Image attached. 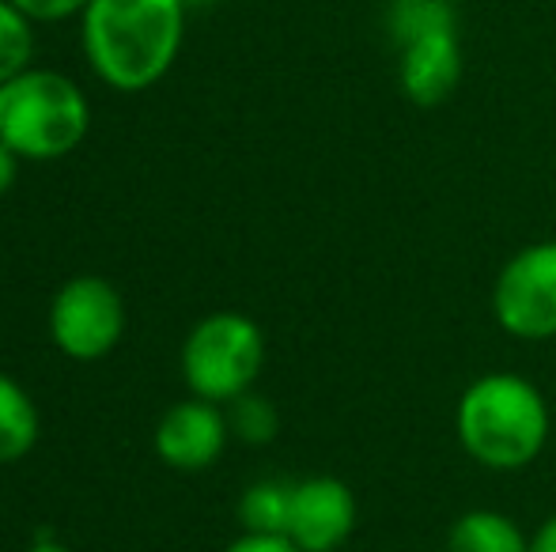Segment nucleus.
<instances>
[{"instance_id": "obj_7", "label": "nucleus", "mask_w": 556, "mask_h": 552, "mask_svg": "<svg viewBox=\"0 0 556 552\" xmlns=\"http://www.w3.org/2000/svg\"><path fill=\"white\" fill-rule=\"evenodd\" d=\"M356 492L341 477H307L295 480L292 492V518H288V538L303 552H337L356 530Z\"/></svg>"}, {"instance_id": "obj_14", "label": "nucleus", "mask_w": 556, "mask_h": 552, "mask_svg": "<svg viewBox=\"0 0 556 552\" xmlns=\"http://www.w3.org/2000/svg\"><path fill=\"white\" fill-rule=\"evenodd\" d=\"M30 53H35V27L12 0H0V88L30 68Z\"/></svg>"}, {"instance_id": "obj_5", "label": "nucleus", "mask_w": 556, "mask_h": 552, "mask_svg": "<svg viewBox=\"0 0 556 552\" xmlns=\"http://www.w3.org/2000/svg\"><path fill=\"white\" fill-rule=\"evenodd\" d=\"M492 318L515 341L556 337V239L515 251L492 280Z\"/></svg>"}, {"instance_id": "obj_13", "label": "nucleus", "mask_w": 556, "mask_h": 552, "mask_svg": "<svg viewBox=\"0 0 556 552\" xmlns=\"http://www.w3.org/2000/svg\"><path fill=\"white\" fill-rule=\"evenodd\" d=\"M440 27H458V12H454L451 0H390L387 35L394 46Z\"/></svg>"}, {"instance_id": "obj_18", "label": "nucleus", "mask_w": 556, "mask_h": 552, "mask_svg": "<svg viewBox=\"0 0 556 552\" xmlns=\"http://www.w3.org/2000/svg\"><path fill=\"white\" fill-rule=\"evenodd\" d=\"M15 178H20V155H15L4 140H0V197L12 190Z\"/></svg>"}, {"instance_id": "obj_9", "label": "nucleus", "mask_w": 556, "mask_h": 552, "mask_svg": "<svg viewBox=\"0 0 556 552\" xmlns=\"http://www.w3.org/2000/svg\"><path fill=\"white\" fill-rule=\"evenodd\" d=\"M462 84L458 27H440L397 46V88L413 106H440Z\"/></svg>"}, {"instance_id": "obj_15", "label": "nucleus", "mask_w": 556, "mask_h": 552, "mask_svg": "<svg viewBox=\"0 0 556 552\" xmlns=\"http://www.w3.org/2000/svg\"><path fill=\"white\" fill-rule=\"evenodd\" d=\"M227 406H231V413H227V427H231L235 439L250 442V447H265V442L277 439L280 413H277V406H273L269 398L247 390L242 398L227 401Z\"/></svg>"}, {"instance_id": "obj_10", "label": "nucleus", "mask_w": 556, "mask_h": 552, "mask_svg": "<svg viewBox=\"0 0 556 552\" xmlns=\"http://www.w3.org/2000/svg\"><path fill=\"white\" fill-rule=\"evenodd\" d=\"M446 552H530V534L504 511L473 508L451 523Z\"/></svg>"}, {"instance_id": "obj_1", "label": "nucleus", "mask_w": 556, "mask_h": 552, "mask_svg": "<svg viewBox=\"0 0 556 552\" xmlns=\"http://www.w3.org/2000/svg\"><path fill=\"white\" fill-rule=\"evenodd\" d=\"M186 12L182 0H91L80 15L91 73L125 95L155 88L182 50Z\"/></svg>"}, {"instance_id": "obj_8", "label": "nucleus", "mask_w": 556, "mask_h": 552, "mask_svg": "<svg viewBox=\"0 0 556 552\" xmlns=\"http://www.w3.org/2000/svg\"><path fill=\"white\" fill-rule=\"evenodd\" d=\"M227 416L216 409V401L190 398L178 401L163 413L160 427H155V454L170 465V470L198 473L208 470L227 447Z\"/></svg>"}, {"instance_id": "obj_21", "label": "nucleus", "mask_w": 556, "mask_h": 552, "mask_svg": "<svg viewBox=\"0 0 556 552\" xmlns=\"http://www.w3.org/2000/svg\"><path fill=\"white\" fill-rule=\"evenodd\" d=\"M186 8H208V4H216V0H182Z\"/></svg>"}, {"instance_id": "obj_4", "label": "nucleus", "mask_w": 556, "mask_h": 552, "mask_svg": "<svg viewBox=\"0 0 556 552\" xmlns=\"http://www.w3.org/2000/svg\"><path fill=\"white\" fill-rule=\"evenodd\" d=\"M265 368V333L239 310H216L201 318L182 345V375L193 398L235 401L257 383Z\"/></svg>"}, {"instance_id": "obj_2", "label": "nucleus", "mask_w": 556, "mask_h": 552, "mask_svg": "<svg viewBox=\"0 0 556 552\" xmlns=\"http://www.w3.org/2000/svg\"><path fill=\"white\" fill-rule=\"evenodd\" d=\"M454 435L477 465L492 473H519L549 447L553 409L527 375L489 371L458 394Z\"/></svg>"}, {"instance_id": "obj_6", "label": "nucleus", "mask_w": 556, "mask_h": 552, "mask_svg": "<svg viewBox=\"0 0 556 552\" xmlns=\"http://www.w3.org/2000/svg\"><path fill=\"white\" fill-rule=\"evenodd\" d=\"M125 330V303L103 277H73L50 307L53 345L68 360H103Z\"/></svg>"}, {"instance_id": "obj_17", "label": "nucleus", "mask_w": 556, "mask_h": 552, "mask_svg": "<svg viewBox=\"0 0 556 552\" xmlns=\"http://www.w3.org/2000/svg\"><path fill=\"white\" fill-rule=\"evenodd\" d=\"M224 552H303V549L295 545L288 534H247L242 530V538H235Z\"/></svg>"}, {"instance_id": "obj_11", "label": "nucleus", "mask_w": 556, "mask_h": 552, "mask_svg": "<svg viewBox=\"0 0 556 552\" xmlns=\"http://www.w3.org/2000/svg\"><path fill=\"white\" fill-rule=\"evenodd\" d=\"M38 442V409L15 378L0 375V462H20Z\"/></svg>"}, {"instance_id": "obj_3", "label": "nucleus", "mask_w": 556, "mask_h": 552, "mask_svg": "<svg viewBox=\"0 0 556 552\" xmlns=\"http://www.w3.org/2000/svg\"><path fill=\"white\" fill-rule=\"evenodd\" d=\"M91 129V106L80 84L53 68H23L0 88V140L20 159H61Z\"/></svg>"}, {"instance_id": "obj_12", "label": "nucleus", "mask_w": 556, "mask_h": 552, "mask_svg": "<svg viewBox=\"0 0 556 552\" xmlns=\"http://www.w3.org/2000/svg\"><path fill=\"white\" fill-rule=\"evenodd\" d=\"M292 480H254L239 500V523L247 534H288L292 518Z\"/></svg>"}, {"instance_id": "obj_19", "label": "nucleus", "mask_w": 556, "mask_h": 552, "mask_svg": "<svg viewBox=\"0 0 556 552\" xmlns=\"http://www.w3.org/2000/svg\"><path fill=\"white\" fill-rule=\"evenodd\" d=\"M530 552H556V511L530 534Z\"/></svg>"}, {"instance_id": "obj_20", "label": "nucleus", "mask_w": 556, "mask_h": 552, "mask_svg": "<svg viewBox=\"0 0 556 552\" xmlns=\"http://www.w3.org/2000/svg\"><path fill=\"white\" fill-rule=\"evenodd\" d=\"M27 552H73V549H65V545H58V541H50V538H42L35 549H27Z\"/></svg>"}, {"instance_id": "obj_16", "label": "nucleus", "mask_w": 556, "mask_h": 552, "mask_svg": "<svg viewBox=\"0 0 556 552\" xmlns=\"http://www.w3.org/2000/svg\"><path fill=\"white\" fill-rule=\"evenodd\" d=\"M30 23H61L73 20V15H84V8L91 0H12Z\"/></svg>"}]
</instances>
